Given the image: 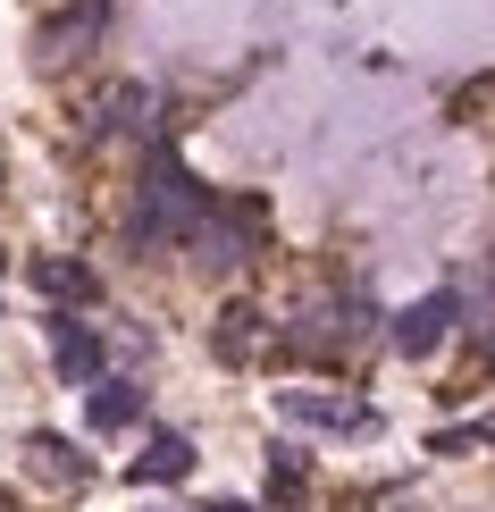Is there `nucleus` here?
Instances as JSON below:
<instances>
[{"mask_svg": "<svg viewBox=\"0 0 495 512\" xmlns=\"http://www.w3.org/2000/svg\"><path fill=\"white\" fill-rule=\"evenodd\" d=\"M210 219V185L193 177V168L152 143V160H143V210H135V244H185L193 227Z\"/></svg>", "mask_w": 495, "mask_h": 512, "instance_id": "1", "label": "nucleus"}, {"mask_svg": "<svg viewBox=\"0 0 495 512\" xmlns=\"http://www.w3.org/2000/svg\"><path fill=\"white\" fill-rule=\"evenodd\" d=\"M462 319V294L454 286H437V294H420L412 311H395V353H412V361H428L445 345V328Z\"/></svg>", "mask_w": 495, "mask_h": 512, "instance_id": "2", "label": "nucleus"}, {"mask_svg": "<svg viewBox=\"0 0 495 512\" xmlns=\"http://www.w3.org/2000/svg\"><path fill=\"white\" fill-rule=\"evenodd\" d=\"M353 345H361V303L353 311H319V319L277 336V353H294V361H344Z\"/></svg>", "mask_w": 495, "mask_h": 512, "instance_id": "3", "label": "nucleus"}, {"mask_svg": "<svg viewBox=\"0 0 495 512\" xmlns=\"http://www.w3.org/2000/svg\"><path fill=\"white\" fill-rule=\"evenodd\" d=\"M277 420H294V429H370V412L361 403H344V395H311V387H286L277 395Z\"/></svg>", "mask_w": 495, "mask_h": 512, "instance_id": "4", "label": "nucleus"}, {"mask_svg": "<svg viewBox=\"0 0 495 512\" xmlns=\"http://www.w3.org/2000/svg\"><path fill=\"white\" fill-rule=\"evenodd\" d=\"M51 353H59V378H68V387H93L101 378V336L84 328L76 311H51Z\"/></svg>", "mask_w": 495, "mask_h": 512, "instance_id": "5", "label": "nucleus"}, {"mask_svg": "<svg viewBox=\"0 0 495 512\" xmlns=\"http://www.w3.org/2000/svg\"><path fill=\"white\" fill-rule=\"evenodd\" d=\"M152 118H160V93H152V84H110V93L93 101V118H84V126H93V135H110V126H135V135H143Z\"/></svg>", "mask_w": 495, "mask_h": 512, "instance_id": "6", "label": "nucleus"}, {"mask_svg": "<svg viewBox=\"0 0 495 512\" xmlns=\"http://www.w3.org/2000/svg\"><path fill=\"white\" fill-rule=\"evenodd\" d=\"M101 17H110V0H84L76 17H59V26H42V51H34V59H42V68H68V59L84 51V42L101 34Z\"/></svg>", "mask_w": 495, "mask_h": 512, "instance_id": "7", "label": "nucleus"}, {"mask_svg": "<svg viewBox=\"0 0 495 512\" xmlns=\"http://www.w3.org/2000/svg\"><path fill=\"white\" fill-rule=\"evenodd\" d=\"M84 420H93L101 437L135 429V420H143V387H126V378H93V395H84Z\"/></svg>", "mask_w": 495, "mask_h": 512, "instance_id": "8", "label": "nucleus"}, {"mask_svg": "<svg viewBox=\"0 0 495 512\" xmlns=\"http://www.w3.org/2000/svg\"><path fill=\"white\" fill-rule=\"evenodd\" d=\"M152 479V487H177V479H193V445L177 437V429H160V437H143V454H135V487Z\"/></svg>", "mask_w": 495, "mask_h": 512, "instance_id": "9", "label": "nucleus"}, {"mask_svg": "<svg viewBox=\"0 0 495 512\" xmlns=\"http://www.w3.org/2000/svg\"><path fill=\"white\" fill-rule=\"evenodd\" d=\"M26 454H34V471L51 479V487H84V479H93V462H84V454H76L68 437H34Z\"/></svg>", "mask_w": 495, "mask_h": 512, "instance_id": "10", "label": "nucleus"}, {"mask_svg": "<svg viewBox=\"0 0 495 512\" xmlns=\"http://www.w3.org/2000/svg\"><path fill=\"white\" fill-rule=\"evenodd\" d=\"M34 286L42 294H59V303H93V269H76V261H34Z\"/></svg>", "mask_w": 495, "mask_h": 512, "instance_id": "11", "label": "nucleus"}, {"mask_svg": "<svg viewBox=\"0 0 495 512\" xmlns=\"http://www.w3.org/2000/svg\"><path fill=\"white\" fill-rule=\"evenodd\" d=\"M252 345H261V311L235 303V311L219 319V353H227V361H252Z\"/></svg>", "mask_w": 495, "mask_h": 512, "instance_id": "12", "label": "nucleus"}, {"mask_svg": "<svg viewBox=\"0 0 495 512\" xmlns=\"http://www.w3.org/2000/svg\"><path fill=\"white\" fill-rule=\"evenodd\" d=\"M269 496H277V504L303 496V454H294V445H277V454H269Z\"/></svg>", "mask_w": 495, "mask_h": 512, "instance_id": "13", "label": "nucleus"}, {"mask_svg": "<svg viewBox=\"0 0 495 512\" xmlns=\"http://www.w3.org/2000/svg\"><path fill=\"white\" fill-rule=\"evenodd\" d=\"M487 445H495V420H487Z\"/></svg>", "mask_w": 495, "mask_h": 512, "instance_id": "14", "label": "nucleus"}, {"mask_svg": "<svg viewBox=\"0 0 495 512\" xmlns=\"http://www.w3.org/2000/svg\"><path fill=\"white\" fill-rule=\"evenodd\" d=\"M0 269H9V252H0Z\"/></svg>", "mask_w": 495, "mask_h": 512, "instance_id": "15", "label": "nucleus"}, {"mask_svg": "<svg viewBox=\"0 0 495 512\" xmlns=\"http://www.w3.org/2000/svg\"><path fill=\"white\" fill-rule=\"evenodd\" d=\"M395 512H403V504H395Z\"/></svg>", "mask_w": 495, "mask_h": 512, "instance_id": "16", "label": "nucleus"}]
</instances>
